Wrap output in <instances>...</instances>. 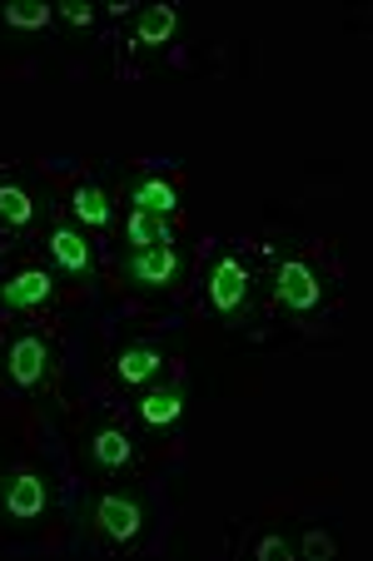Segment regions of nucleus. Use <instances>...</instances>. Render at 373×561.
Here are the masks:
<instances>
[{
    "label": "nucleus",
    "instance_id": "1a4fd4ad",
    "mask_svg": "<svg viewBox=\"0 0 373 561\" xmlns=\"http://www.w3.org/2000/svg\"><path fill=\"white\" fill-rule=\"evenodd\" d=\"M135 413L145 427H174L184 417V388L180 382H145Z\"/></svg>",
    "mask_w": 373,
    "mask_h": 561
},
{
    "label": "nucleus",
    "instance_id": "9d476101",
    "mask_svg": "<svg viewBox=\"0 0 373 561\" xmlns=\"http://www.w3.org/2000/svg\"><path fill=\"white\" fill-rule=\"evenodd\" d=\"M86 462L95 467V472H125L129 462H135V443H129L125 427H95V433L86 437Z\"/></svg>",
    "mask_w": 373,
    "mask_h": 561
},
{
    "label": "nucleus",
    "instance_id": "a211bd4d",
    "mask_svg": "<svg viewBox=\"0 0 373 561\" xmlns=\"http://www.w3.org/2000/svg\"><path fill=\"white\" fill-rule=\"evenodd\" d=\"M294 557H304V561H329V557H339V541H334L329 531L309 527L304 537L294 541Z\"/></svg>",
    "mask_w": 373,
    "mask_h": 561
},
{
    "label": "nucleus",
    "instance_id": "f03ea898",
    "mask_svg": "<svg viewBox=\"0 0 373 561\" xmlns=\"http://www.w3.org/2000/svg\"><path fill=\"white\" fill-rule=\"evenodd\" d=\"M5 378L25 392H41L55 378V348L41 333H15L11 348H5Z\"/></svg>",
    "mask_w": 373,
    "mask_h": 561
},
{
    "label": "nucleus",
    "instance_id": "6ab92c4d",
    "mask_svg": "<svg viewBox=\"0 0 373 561\" xmlns=\"http://www.w3.org/2000/svg\"><path fill=\"white\" fill-rule=\"evenodd\" d=\"M55 21H65L70 31H90V25H95V5H90V0H60V5H55Z\"/></svg>",
    "mask_w": 373,
    "mask_h": 561
},
{
    "label": "nucleus",
    "instance_id": "f3484780",
    "mask_svg": "<svg viewBox=\"0 0 373 561\" xmlns=\"http://www.w3.org/2000/svg\"><path fill=\"white\" fill-rule=\"evenodd\" d=\"M50 21H55V5H45V0H5L0 5V25L5 31H45Z\"/></svg>",
    "mask_w": 373,
    "mask_h": 561
},
{
    "label": "nucleus",
    "instance_id": "423d86ee",
    "mask_svg": "<svg viewBox=\"0 0 373 561\" xmlns=\"http://www.w3.org/2000/svg\"><path fill=\"white\" fill-rule=\"evenodd\" d=\"M249 294H255V278H249L245 259L224 254L219 264L210 268V304H214V313L229 318V323H239V318L249 313Z\"/></svg>",
    "mask_w": 373,
    "mask_h": 561
},
{
    "label": "nucleus",
    "instance_id": "aec40b11",
    "mask_svg": "<svg viewBox=\"0 0 373 561\" xmlns=\"http://www.w3.org/2000/svg\"><path fill=\"white\" fill-rule=\"evenodd\" d=\"M255 557L259 561H284V557H294V537H284V531H264V537L255 541Z\"/></svg>",
    "mask_w": 373,
    "mask_h": 561
},
{
    "label": "nucleus",
    "instance_id": "9b49d317",
    "mask_svg": "<svg viewBox=\"0 0 373 561\" xmlns=\"http://www.w3.org/2000/svg\"><path fill=\"white\" fill-rule=\"evenodd\" d=\"M50 298H55V278L41 264L21 268V274H11L0 284V304H11V308H45Z\"/></svg>",
    "mask_w": 373,
    "mask_h": 561
},
{
    "label": "nucleus",
    "instance_id": "dca6fc26",
    "mask_svg": "<svg viewBox=\"0 0 373 561\" xmlns=\"http://www.w3.org/2000/svg\"><path fill=\"white\" fill-rule=\"evenodd\" d=\"M35 214H41V204L25 184L0 180V229H31Z\"/></svg>",
    "mask_w": 373,
    "mask_h": 561
},
{
    "label": "nucleus",
    "instance_id": "4468645a",
    "mask_svg": "<svg viewBox=\"0 0 373 561\" xmlns=\"http://www.w3.org/2000/svg\"><path fill=\"white\" fill-rule=\"evenodd\" d=\"M129 209H145V214H160V219H174L180 214V190L160 174H139L129 184Z\"/></svg>",
    "mask_w": 373,
    "mask_h": 561
},
{
    "label": "nucleus",
    "instance_id": "2eb2a0df",
    "mask_svg": "<svg viewBox=\"0 0 373 561\" xmlns=\"http://www.w3.org/2000/svg\"><path fill=\"white\" fill-rule=\"evenodd\" d=\"M125 244L129 249L174 244V219H160V214H145V209H129L125 214Z\"/></svg>",
    "mask_w": 373,
    "mask_h": 561
},
{
    "label": "nucleus",
    "instance_id": "7ed1b4c3",
    "mask_svg": "<svg viewBox=\"0 0 373 561\" xmlns=\"http://www.w3.org/2000/svg\"><path fill=\"white\" fill-rule=\"evenodd\" d=\"M184 274V254L174 244H160V249H129L125 254V278L129 288H139V294H165V288H174Z\"/></svg>",
    "mask_w": 373,
    "mask_h": 561
},
{
    "label": "nucleus",
    "instance_id": "f257e3e1",
    "mask_svg": "<svg viewBox=\"0 0 373 561\" xmlns=\"http://www.w3.org/2000/svg\"><path fill=\"white\" fill-rule=\"evenodd\" d=\"M269 294L289 313H314L324 304V274L309 259H279L274 274H269Z\"/></svg>",
    "mask_w": 373,
    "mask_h": 561
},
{
    "label": "nucleus",
    "instance_id": "39448f33",
    "mask_svg": "<svg viewBox=\"0 0 373 561\" xmlns=\"http://www.w3.org/2000/svg\"><path fill=\"white\" fill-rule=\"evenodd\" d=\"M139 527H145V502H139V492H100L95 502V531L100 541H110V547H129V541L139 537Z\"/></svg>",
    "mask_w": 373,
    "mask_h": 561
},
{
    "label": "nucleus",
    "instance_id": "f8f14e48",
    "mask_svg": "<svg viewBox=\"0 0 373 561\" xmlns=\"http://www.w3.org/2000/svg\"><path fill=\"white\" fill-rule=\"evenodd\" d=\"M174 31H180V11L174 5H139L135 15V35H129V45L135 50H160V45L174 41Z\"/></svg>",
    "mask_w": 373,
    "mask_h": 561
},
{
    "label": "nucleus",
    "instance_id": "20e7f679",
    "mask_svg": "<svg viewBox=\"0 0 373 561\" xmlns=\"http://www.w3.org/2000/svg\"><path fill=\"white\" fill-rule=\"evenodd\" d=\"M0 512L11 522H41L50 512V477L35 472V467H15L0 482Z\"/></svg>",
    "mask_w": 373,
    "mask_h": 561
},
{
    "label": "nucleus",
    "instance_id": "0eeeda50",
    "mask_svg": "<svg viewBox=\"0 0 373 561\" xmlns=\"http://www.w3.org/2000/svg\"><path fill=\"white\" fill-rule=\"evenodd\" d=\"M45 249H50V259L70 278H95V244H90L86 229H80L75 219L55 224V229H50V244H45Z\"/></svg>",
    "mask_w": 373,
    "mask_h": 561
},
{
    "label": "nucleus",
    "instance_id": "ddd939ff",
    "mask_svg": "<svg viewBox=\"0 0 373 561\" xmlns=\"http://www.w3.org/2000/svg\"><path fill=\"white\" fill-rule=\"evenodd\" d=\"M70 219L80 229H110L115 224V209H110V194L100 190L95 180H80L70 190Z\"/></svg>",
    "mask_w": 373,
    "mask_h": 561
},
{
    "label": "nucleus",
    "instance_id": "6e6552de",
    "mask_svg": "<svg viewBox=\"0 0 373 561\" xmlns=\"http://www.w3.org/2000/svg\"><path fill=\"white\" fill-rule=\"evenodd\" d=\"M165 368V348L149 339H135L125 343V348L115 353V382L120 388H145V382H155Z\"/></svg>",
    "mask_w": 373,
    "mask_h": 561
}]
</instances>
